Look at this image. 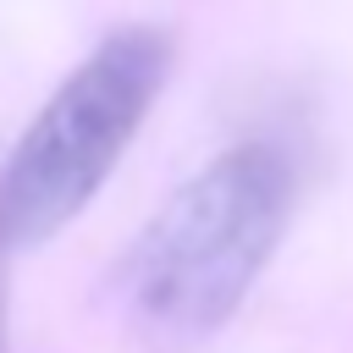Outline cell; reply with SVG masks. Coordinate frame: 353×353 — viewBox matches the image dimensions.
Listing matches in <instances>:
<instances>
[{"instance_id": "3957f363", "label": "cell", "mask_w": 353, "mask_h": 353, "mask_svg": "<svg viewBox=\"0 0 353 353\" xmlns=\"http://www.w3.org/2000/svg\"><path fill=\"white\" fill-rule=\"evenodd\" d=\"M6 243H0V353H11V336H6Z\"/></svg>"}, {"instance_id": "7a4b0ae2", "label": "cell", "mask_w": 353, "mask_h": 353, "mask_svg": "<svg viewBox=\"0 0 353 353\" xmlns=\"http://www.w3.org/2000/svg\"><path fill=\"white\" fill-rule=\"evenodd\" d=\"M165 77L171 39L160 28H116L66 72V83L39 105L0 165L6 248L50 243L88 210L154 110Z\"/></svg>"}, {"instance_id": "6da1fadb", "label": "cell", "mask_w": 353, "mask_h": 353, "mask_svg": "<svg viewBox=\"0 0 353 353\" xmlns=\"http://www.w3.org/2000/svg\"><path fill=\"white\" fill-rule=\"evenodd\" d=\"M292 199L298 171L276 143L254 138L215 154L132 237L116 270L127 331L149 353L204 347L276 259Z\"/></svg>"}]
</instances>
